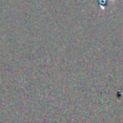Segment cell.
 Listing matches in <instances>:
<instances>
[{
    "mask_svg": "<svg viewBox=\"0 0 123 123\" xmlns=\"http://www.w3.org/2000/svg\"><path fill=\"white\" fill-rule=\"evenodd\" d=\"M111 1H113V0H111Z\"/></svg>",
    "mask_w": 123,
    "mask_h": 123,
    "instance_id": "obj_1",
    "label": "cell"
}]
</instances>
